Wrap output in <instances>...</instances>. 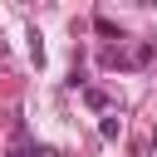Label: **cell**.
Segmentation results:
<instances>
[{
  "label": "cell",
  "instance_id": "cell-1",
  "mask_svg": "<svg viewBox=\"0 0 157 157\" xmlns=\"http://www.w3.org/2000/svg\"><path fill=\"white\" fill-rule=\"evenodd\" d=\"M5 157H59V152H54V147H39V142H29V132H25V128H20V132H15V142H10V152H5Z\"/></svg>",
  "mask_w": 157,
  "mask_h": 157
},
{
  "label": "cell",
  "instance_id": "cell-2",
  "mask_svg": "<svg viewBox=\"0 0 157 157\" xmlns=\"http://www.w3.org/2000/svg\"><path fill=\"white\" fill-rule=\"evenodd\" d=\"M83 98H88V108H108V93L103 88H83Z\"/></svg>",
  "mask_w": 157,
  "mask_h": 157
},
{
  "label": "cell",
  "instance_id": "cell-3",
  "mask_svg": "<svg viewBox=\"0 0 157 157\" xmlns=\"http://www.w3.org/2000/svg\"><path fill=\"white\" fill-rule=\"evenodd\" d=\"M118 128H123V123H118V118H113V113H108V118H103V123H98V132H103V137H118Z\"/></svg>",
  "mask_w": 157,
  "mask_h": 157
}]
</instances>
